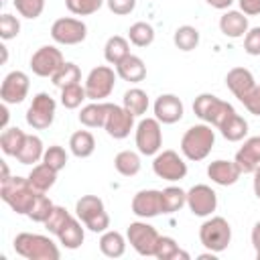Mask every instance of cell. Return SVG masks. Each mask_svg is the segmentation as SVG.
<instances>
[{"instance_id": "46", "label": "cell", "mask_w": 260, "mask_h": 260, "mask_svg": "<svg viewBox=\"0 0 260 260\" xmlns=\"http://www.w3.org/2000/svg\"><path fill=\"white\" fill-rule=\"evenodd\" d=\"M20 32V20L12 14H2L0 16V37L4 41H10V39H16Z\"/></svg>"}, {"instance_id": "21", "label": "cell", "mask_w": 260, "mask_h": 260, "mask_svg": "<svg viewBox=\"0 0 260 260\" xmlns=\"http://www.w3.org/2000/svg\"><path fill=\"white\" fill-rule=\"evenodd\" d=\"M236 165L240 167L242 173H254L256 167L260 165V136L248 138L240 150L236 152Z\"/></svg>"}, {"instance_id": "17", "label": "cell", "mask_w": 260, "mask_h": 260, "mask_svg": "<svg viewBox=\"0 0 260 260\" xmlns=\"http://www.w3.org/2000/svg\"><path fill=\"white\" fill-rule=\"evenodd\" d=\"M132 213L142 217V219H150L162 213V205H160V191L156 189H142L132 197Z\"/></svg>"}, {"instance_id": "29", "label": "cell", "mask_w": 260, "mask_h": 260, "mask_svg": "<svg viewBox=\"0 0 260 260\" xmlns=\"http://www.w3.org/2000/svg\"><path fill=\"white\" fill-rule=\"evenodd\" d=\"M28 181H30V185H32L39 193H47V191L55 185V181H57V171L51 169L47 162L35 165L32 171L28 173Z\"/></svg>"}, {"instance_id": "43", "label": "cell", "mask_w": 260, "mask_h": 260, "mask_svg": "<svg viewBox=\"0 0 260 260\" xmlns=\"http://www.w3.org/2000/svg\"><path fill=\"white\" fill-rule=\"evenodd\" d=\"M71 219V213L65 209V207H61V205H55L53 207V211H51V215L47 217V221H45V228L51 232V234H59L65 225H67V221Z\"/></svg>"}, {"instance_id": "54", "label": "cell", "mask_w": 260, "mask_h": 260, "mask_svg": "<svg viewBox=\"0 0 260 260\" xmlns=\"http://www.w3.org/2000/svg\"><path fill=\"white\" fill-rule=\"evenodd\" d=\"M199 260H215V252H211V250H209L207 254H201V256H199Z\"/></svg>"}, {"instance_id": "50", "label": "cell", "mask_w": 260, "mask_h": 260, "mask_svg": "<svg viewBox=\"0 0 260 260\" xmlns=\"http://www.w3.org/2000/svg\"><path fill=\"white\" fill-rule=\"evenodd\" d=\"M240 10L248 16L260 14V0H240Z\"/></svg>"}, {"instance_id": "16", "label": "cell", "mask_w": 260, "mask_h": 260, "mask_svg": "<svg viewBox=\"0 0 260 260\" xmlns=\"http://www.w3.org/2000/svg\"><path fill=\"white\" fill-rule=\"evenodd\" d=\"M28 87H30V81L24 71H18V69L10 71L0 85V98L4 104H20L24 102Z\"/></svg>"}, {"instance_id": "32", "label": "cell", "mask_w": 260, "mask_h": 260, "mask_svg": "<svg viewBox=\"0 0 260 260\" xmlns=\"http://www.w3.org/2000/svg\"><path fill=\"white\" fill-rule=\"evenodd\" d=\"M26 134L18 128V126H10V128H4L2 134H0V148L6 156H16L22 142H24Z\"/></svg>"}, {"instance_id": "4", "label": "cell", "mask_w": 260, "mask_h": 260, "mask_svg": "<svg viewBox=\"0 0 260 260\" xmlns=\"http://www.w3.org/2000/svg\"><path fill=\"white\" fill-rule=\"evenodd\" d=\"M193 112H195V116H197L199 120H203L205 124L219 128L236 110H234L232 104L219 100V98L213 95V93H199V95L195 98V102H193Z\"/></svg>"}, {"instance_id": "11", "label": "cell", "mask_w": 260, "mask_h": 260, "mask_svg": "<svg viewBox=\"0 0 260 260\" xmlns=\"http://www.w3.org/2000/svg\"><path fill=\"white\" fill-rule=\"evenodd\" d=\"M51 37L55 43L59 45H79L85 41L87 37V26L83 20L79 18H71V16H63L57 18L51 26Z\"/></svg>"}, {"instance_id": "30", "label": "cell", "mask_w": 260, "mask_h": 260, "mask_svg": "<svg viewBox=\"0 0 260 260\" xmlns=\"http://www.w3.org/2000/svg\"><path fill=\"white\" fill-rule=\"evenodd\" d=\"M130 55V45H128V39L120 37V35H114L106 41L104 45V57L110 65H118L124 57Z\"/></svg>"}, {"instance_id": "34", "label": "cell", "mask_w": 260, "mask_h": 260, "mask_svg": "<svg viewBox=\"0 0 260 260\" xmlns=\"http://www.w3.org/2000/svg\"><path fill=\"white\" fill-rule=\"evenodd\" d=\"M122 106L132 114V116H144L148 110V93L140 87H132L124 93Z\"/></svg>"}, {"instance_id": "18", "label": "cell", "mask_w": 260, "mask_h": 260, "mask_svg": "<svg viewBox=\"0 0 260 260\" xmlns=\"http://www.w3.org/2000/svg\"><path fill=\"white\" fill-rule=\"evenodd\" d=\"M154 118L162 124H175L183 118V102L175 93H162L154 102Z\"/></svg>"}, {"instance_id": "36", "label": "cell", "mask_w": 260, "mask_h": 260, "mask_svg": "<svg viewBox=\"0 0 260 260\" xmlns=\"http://www.w3.org/2000/svg\"><path fill=\"white\" fill-rule=\"evenodd\" d=\"M51 81H53V85L59 87V89L69 87V85H75V83L81 81V69H79L75 63L65 61V63L59 67V71L51 77Z\"/></svg>"}, {"instance_id": "44", "label": "cell", "mask_w": 260, "mask_h": 260, "mask_svg": "<svg viewBox=\"0 0 260 260\" xmlns=\"http://www.w3.org/2000/svg\"><path fill=\"white\" fill-rule=\"evenodd\" d=\"M12 4L20 16L30 18V20L39 18L45 10V0H12Z\"/></svg>"}, {"instance_id": "52", "label": "cell", "mask_w": 260, "mask_h": 260, "mask_svg": "<svg viewBox=\"0 0 260 260\" xmlns=\"http://www.w3.org/2000/svg\"><path fill=\"white\" fill-rule=\"evenodd\" d=\"M211 8H217V10H225V8H230L232 6V2L234 0H205Z\"/></svg>"}, {"instance_id": "19", "label": "cell", "mask_w": 260, "mask_h": 260, "mask_svg": "<svg viewBox=\"0 0 260 260\" xmlns=\"http://www.w3.org/2000/svg\"><path fill=\"white\" fill-rule=\"evenodd\" d=\"M242 171L240 167L236 165V160H223V158H217V160H211L207 165V177L215 183V185H221V187H230L234 183H238Z\"/></svg>"}, {"instance_id": "10", "label": "cell", "mask_w": 260, "mask_h": 260, "mask_svg": "<svg viewBox=\"0 0 260 260\" xmlns=\"http://www.w3.org/2000/svg\"><path fill=\"white\" fill-rule=\"evenodd\" d=\"M162 146V130L156 118H142L136 124V148L140 154L152 156Z\"/></svg>"}, {"instance_id": "8", "label": "cell", "mask_w": 260, "mask_h": 260, "mask_svg": "<svg viewBox=\"0 0 260 260\" xmlns=\"http://www.w3.org/2000/svg\"><path fill=\"white\" fill-rule=\"evenodd\" d=\"M158 232L154 225L146 221H132L126 230V240L128 244L140 254V256H154L156 242H158Z\"/></svg>"}, {"instance_id": "24", "label": "cell", "mask_w": 260, "mask_h": 260, "mask_svg": "<svg viewBox=\"0 0 260 260\" xmlns=\"http://www.w3.org/2000/svg\"><path fill=\"white\" fill-rule=\"evenodd\" d=\"M110 104L108 102H91L81 108L79 112V122L87 128H104L106 118H108Z\"/></svg>"}, {"instance_id": "37", "label": "cell", "mask_w": 260, "mask_h": 260, "mask_svg": "<svg viewBox=\"0 0 260 260\" xmlns=\"http://www.w3.org/2000/svg\"><path fill=\"white\" fill-rule=\"evenodd\" d=\"M154 258H158V260H177V258L189 260V254L183 252V250L179 248V244H177L171 236H160L158 242H156Z\"/></svg>"}, {"instance_id": "6", "label": "cell", "mask_w": 260, "mask_h": 260, "mask_svg": "<svg viewBox=\"0 0 260 260\" xmlns=\"http://www.w3.org/2000/svg\"><path fill=\"white\" fill-rule=\"evenodd\" d=\"M199 242L203 244V248H207L215 254L223 252L232 242V228H230L228 219L221 215H215V217H209L207 221H203L199 228Z\"/></svg>"}, {"instance_id": "9", "label": "cell", "mask_w": 260, "mask_h": 260, "mask_svg": "<svg viewBox=\"0 0 260 260\" xmlns=\"http://www.w3.org/2000/svg\"><path fill=\"white\" fill-rule=\"evenodd\" d=\"M55 110H57V102L49 93L41 91L32 98V102L26 110V124L35 130H45L53 124Z\"/></svg>"}, {"instance_id": "27", "label": "cell", "mask_w": 260, "mask_h": 260, "mask_svg": "<svg viewBox=\"0 0 260 260\" xmlns=\"http://www.w3.org/2000/svg\"><path fill=\"white\" fill-rule=\"evenodd\" d=\"M100 252L108 258H120L126 252V238L116 230L102 232L100 238Z\"/></svg>"}, {"instance_id": "14", "label": "cell", "mask_w": 260, "mask_h": 260, "mask_svg": "<svg viewBox=\"0 0 260 260\" xmlns=\"http://www.w3.org/2000/svg\"><path fill=\"white\" fill-rule=\"evenodd\" d=\"M187 207L197 217H207L217 209V195L209 185H193L187 191Z\"/></svg>"}, {"instance_id": "41", "label": "cell", "mask_w": 260, "mask_h": 260, "mask_svg": "<svg viewBox=\"0 0 260 260\" xmlns=\"http://www.w3.org/2000/svg\"><path fill=\"white\" fill-rule=\"evenodd\" d=\"M53 207H55L53 201L45 193H39L37 199H35V203H32V207H30V211H28V219H32L37 223H45L47 217L51 215Z\"/></svg>"}, {"instance_id": "57", "label": "cell", "mask_w": 260, "mask_h": 260, "mask_svg": "<svg viewBox=\"0 0 260 260\" xmlns=\"http://www.w3.org/2000/svg\"><path fill=\"white\" fill-rule=\"evenodd\" d=\"M256 258H258V260H260V250H256Z\"/></svg>"}, {"instance_id": "51", "label": "cell", "mask_w": 260, "mask_h": 260, "mask_svg": "<svg viewBox=\"0 0 260 260\" xmlns=\"http://www.w3.org/2000/svg\"><path fill=\"white\" fill-rule=\"evenodd\" d=\"M250 240H252L254 250H260V221H256V223H254L252 234H250Z\"/></svg>"}, {"instance_id": "49", "label": "cell", "mask_w": 260, "mask_h": 260, "mask_svg": "<svg viewBox=\"0 0 260 260\" xmlns=\"http://www.w3.org/2000/svg\"><path fill=\"white\" fill-rule=\"evenodd\" d=\"M246 106V110L254 116H260V85H254V89L244 98L242 102Z\"/></svg>"}, {"instance_id": "26", "label": "cell", "mask_w": 260, "mask_h": 260, "mask_svg": "<svg viewBox=\"0 0 260 260\" xmlns=\"http://www.w3.org/2000/svg\"><path fill=\"white\" fill-rule=\"evenodd\" d=\"M57 238H59V242H61L67 250H77V248L83 244V240H85V232H83V228H81V219L71 215V219H69L67 225L57 234Z\"/></svg>"}, {"instance_id": "42", "label": "cell", "mask_w": 260, "mask_h": 260, "mask_svg": "<svg viewBox=\"0 0 260 260\" xmlns=\"http://www.w3.org/2000/svg\"><path fill=\"white\" fill-rule=\"evenodd\" d=\"M106 0H65V6L75 16H89L104 6Z\"/></svg>"}, {"instance_id": "7", "label": "cell", "mask_w": 260, "mask_h": 260, "mask_svg": "<svg viewBox=\"0 0 260 260\" xmlns=\"http://www.w3.org/2000/svg\"><path fill=\"white\" fill-rule=\"evenodd\" d=\"M116 71L108 65H98L93 67L87 77H85V93H87V100L91 102H102L106 100L112 91H114V85H116Z\"/></svg>"}, {"instance_id": "15", "label": "cell", "mask_w": 260, "mask_h": 260, "mask_svg": "<svg viewBox=\"0 0 260 260\" xmlns=\"http://www.w3.org/2000/svg\"><path fill=\"white\" fill-rule=\"evenodd\" d=\"M134 118L124 106H116V104H110V110H108V118H106V124H104V130L108 132V136L116 138V140H122L130 134V130L134 128Z\"/></svg>"}, {"instance_id": "39", "label": "cell", "mask_w": 260, "mask_h": 260, "mask_svg": "<svg viewBox=\"0 0 260 260\" xmlns=\"http://www.w3.org/2000/svg\"><path fill=\"white\" fill-rule=\"evenodd\" d=\"M128 41L132 45H136V47H148V45H152V41H154V28H152V24H148L144 20L134 22L128 28Z\"/></svg>"}, {"instance_id": "55", "label": "cell", "mask_w": 260, "mask_h": 260, "mask_svg": "<svg viewBox=\"0 0 260 260\" xmlns=\"http://www.w3.org/2000/svg\"><path fill=\"white\" fill-rule=\"evenodd\" d=\"M10 175H8V167H6V162H2V179L0 181H4V179H8Z\"/></svg>"}, {"instance_id": "31", "label": "cell", "mask_w": 260, "mask_h": 260, "mask_svg": "<svg viewBox=\"0 0 260 260\" xmlns=\"http://www.w3.org/2000/svg\"><path fill=\"white\" fill-rule=\"evenodd\" d=\"M217 130L221 132V136H223L225 140H230V142H240V140L248 134V122H246L240 114L234 112Z\"/></svg>"}, {"instance_id": "22", "label": "cell", "mask_w": 260, "mask_h": 260, "mask_svg": "<svg viewBox=\"0 0 260 260\" xmlns=\"http://www.w3.org/2000/svg\"><path fill=\"white\" fill-rule=\"evenodd\" d=\"M250 22H248V14H244L242 10H225L219 18V30L230 37V39H240L248 32Z\"/></svg>"}, {"instance_id": "23", "label": "cell", "mask_w": 260, "mask_h": 260, "mask_svg": "<svg viewBox=\"0 0 260 260\" xmlns=\"http://www.w3.org/2000/svg\"><path fill=\"white\" fill-rule=\"evenodd\" d=\"M116 73L118 77H122L124 81H130V83H140L144 77H146V65L144 61L138 57V55H128L124 57L118 65H116Z\"/></svg>"}, {"instance_id": "45", "label": "cell", "mask_w": 260, "mask_h": 260, "mask_svg": "<svg viewBox=\"0 0 260 260\" xmlns=\"http://www.w3.org/2000/svg\"><path fill=\"white\" fill-rule=\"evenodd\" d=\"M43 162H47V165H49L51 169H55L57 173L63 171L65 165H67V152H65V148L59 146V144L49 146V148L45 150V154H43Z\"/></svg>"}, {"instance_id": "25", "label": "cell", "mask_w": 260, "mask_h": 260, "mask_svg": "<svg viewBox=\"0 0 260 260\" xmlns=\"http://www.w3.org/2000/svg\"><path fill=\"white\" fill-rule=\"evenodd\" d=\"M43 154H45V146H43V140L35 134H26L18 154H16V160L20 165H32V162H39L43 160Z\"/></svg>"}, {"instance_id": "13", "label": "cell", "mask_w": 260, "mask_h": 260, "mask_svg": "<svg viewBox=\"0 0 260 260\" xmlns=\"http://www.w3.org/2000/svg\"><path fill=\"white\" fill-rule=\"evenodd\" d=\"M63 63H65L63 53L53 45L39 47L30 57V69L39 77H53Z\"/></svg>"}, {"instance_id": "1", "label": "cell", "mask_w": 260, "mask_h": 260, "mask_svg": "<svg viewBox=\"0 0 260 260\" xmlns=\"http://www.w3.org/2000/svg\"><path fill=\"white\" fill-rule=\"evenodd\" d=\"M39 191L30 185L28 177H8L0 183L2 201L18 215H28Z\"/></svg>"}, {"instance_id": "40", "label": "cell", "mask_w": 260, "mask_h": 260, "mask_svg": "<svg viewBox=\"0 0 260 260\" xmlns=\"http://www.w3.org/2000/svg\"><path fill=\"white\" fill-rule=\"evenodd\" d=\"M83 100H87V93H85V87L81 83H75V85H69V87L61 89V106L67 108V110L79 108Z\"/></svg>"}, {"instance_id": "33", "label": "cell", "mask_w": 260, "mask_h": 260, "mask_svg": "<svg viewBox=\"0 0 260 260\" xmlns=\"http://www.w3.org/2000/svg\"><path fill=\"white\" fill-rule=\"evenodd\" d=\"M160 205H162V213H175L179 211L183 205H187V191H183L181 187H167L160 191Z\"/></svg>"}, {"instance_id": "12", "label": "cell", "mask_w": 260, "mask_h": 260, "mask_svg": "<svg viewBox=\"0 0 260 260\" xmlns=\"http://www.w3.org/2000/svg\"><path fill=\"white\" fill-rule=\"evenodd\" d=\"M152 171L158 179L165 181H181L187 175V162L179 156V152L175 150H162L156 152L154 160H152Z\"/></svg>"}, {"instance_id": "20", "label": "cell", "mask_w": 260, "mask_h": 260, "mask_svg": "<svg viewBox=\"0 0 260 260\" xmlns=\"http://www.w3.org/2000/svg\"><path fill=\"white\" fill-rule=\"evenodd\" d=\"M225 85H228V89L240 102H244V98L254 89L256 81H254V75H252L250 69H246V67H234L225 75Z\"/></svg>"}, {"instance_id": "47", "label": "cell", "mask_w": 260, "mask_h": 260, "mask_svg": "<svg viewBox=\"0 0 260 260\" xmlns=\"http://www.w3.org/2000/svg\"><path fill=\"white\" fill-rule=\"evenodd\" d=\"M244 51L252 57L260 55V26L248 28V32L244 35Z\"/></svg>"}, {"instance_id": "35", "label": "cell", "mask_w": 260, "mask_h": 260, "mask_svg": "<svg viewBox=\"0 0 260 260\" xmlns=\"http://www.w3.org/2000/svg\"><path fill=\"white\" fill-rule=\"evenodd\" d=\"M114 167L122 177H134L140 171V156L134 150H120L114 156Z\"/></svg>"}, {"instance_id": "38", "label": "cell", "mask_w": 260, "mask_h": 260, "mask_svg": "<svg viewBox=\"0 0 260 260\" xmlns=\"http://www.w3.org/2000/svg\"><path fill=\"white\" fill-rule=\"evenodd\" d=\"M173 43H175V47H177L179 51L189 53V51H193V49L199 45V30H197L195 26H191V24H183V26H179V28L175 30Z\"/></svg>"}, {"instance_id": "5", "label": "cell", "mask_w": 260, "mask_h": 260, "mask_svg": "<svg viewBox=\"0 0 260 260\" xmlns=\"http://www.w3.org/2000/svg\"><path fill=\"white\" fill-rule=\"evenodd\" d=\"M75 213L89 232H106L110 228V215L104 201L98 195H83L75 203Z\"/></svg>"}, {"instance_id": "48", "label": "cell", "mask_w": 260, "mask_h": 260, "mask_svg": "<svg viewBox=\"0 0 260 260\" xmlns=\"http://www.w3.org/2000/svg\"><path fill=\"white\" fill-rule=\"evenodd\" d=\"M110 12L118 14V16H126L136 8V0H106Z\"/></svg>"}, {"instance_id": "2", "label": "cell", "mask_w": 260, "mask_h": 260, "mask_svg": "<svg viewBox=\"0 0 260 260\" xmlns=\"http://www.w3.org/2000/svg\"><path fill=\"white\" fill-rule=\"evenodd\" d=\"M14 252L26 260H59L61 252L57 244L43 234L22 232L14 238Z\"/></svg>"}, {"instance_id": "53", "label": "cell", "mask_w": 260, "mask_h": 260, "mask_svg": "<svg viewBox=\"0 0 260 260\" xmlns=\"http://www.w3.org/2000/svg\"><path fill=\"white\" fill-rule=\"evenodd\" d=\"M252 175H254V181H252V185H254V195L260 199V165L256 167V171H254Z\"/></svg>"}, {"instance_id": "3", "label": "cell", "mask_w": 260, "mask_h": 260, "mask_svg": "<svg viewBox=\"0 0 260 260\" xmlns=\"http://www.w3.org/2000/svg\"><path fill=\"white\" fill-rule=\"evenodd\" d=\"M215 144V132L209 124H195L187 128V132L181 138V152L187 160H203L211 152Z\"/></svg>"}, {"instance_id": "56", "label": "cell", "mask_w": 260, "mask_h": 260, "mask_svg": "<svg viewBox=\"0 0 260 260\" xmlns=\"http://www.w3.org/2000/svg\"><path fill=\"white\" fill-rule=\"evenodd\" d=\"M0 49H2V63H6V59H8V49H6L4 45H2Z\"/></svg>"}, {"instance_id": "28", "label": "cell", "mask_w": 260, "mask_h": 260, "mask_svg": "<svg viewBox=\"0 0 260 260\" xmlns=\"http://www.w3.org/2000/svg\"><path fill=\"white\" fill-rule=\"evenodd\" d=\"M69 150L77 158H87L95 150V138L89 130H77L69 138Z\"/></svg>"}]
</instances>
